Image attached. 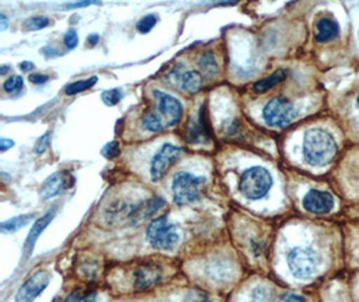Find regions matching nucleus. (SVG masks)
<instances>
[{"mask_svg":"<svg viewBox=\"0 0 359 302\" xmlns=\"http://www.w3.org/2000/svg\"><path fill=\"white\" fill-rule=\"evenodd\" d=\"M29 80H30L32 83H35V85H42V83L49 81V76H45V74H32L29 77Z\"/></svg>","mask_w":359,"mask_h":302,"instance_id":"nucleus-31","label":"nucleus"},{"mask_svg":"<svg viewBox=\"0 0 359 302\" xmlns=\"http://www.w3.org/2000/svg\"><path fill=\"white\" fill-rule=\"evenodd\" d=\"M64 43L67 48H74L79 45V35L76 30H69L66 32L65 38H64Z\"/></svg>","mask_w":359,"mask_h":302,"instance_id":"nucleus-30","label":"nucleus"},{"mask_svg":"<svg viewBox=\"0 0 359 302\" xmlns=\"http://www.w3.org/2000/svg\"><path fill=\"white\" fill-rule=\"evenodd\" d=\"M163 278V270L158 263L148 262L133 271V287L136 290H147L158 285Z\"/></svg>","mask_w":359,"mask_h":302,"instance_id":"nucleus-11","label":"nucleus"},{"mask_svg":"<svg viewBox=\"0 0 359 302\" xmlns=\"http://www.w3.org/2000/svg\"><path fill=\"white\" fill-rule=\"evenodd\" d=\"M54 215H55V210L51 208L41 219H38L36 222L34 223L33 227H32V230H30V233H29V235L26 238V242H25V246H23L25 254H32L36 240L41 237V234L45 231V228L49 226L50 222L53 221Z\"/></svg>","mask_w":359,"mask_h":302,"instance_id":"nucleus-14","label":"nucleus"},{"mask_svg":"<svg viewBox=\"0 0 359 302\" xmlns=\"http://www.w3.org/2000/svg\"><path fill=\"white\" fill-rule=\"evenodd\" d=\"M205 183L203 177L191 175L189 172H178L172 179L174 202L180 206L193 203L201 198V188Z\"/></svg>","mask_w":359,"mask_h":302,"instance_id":"nucleus-6","label":"nucleus"},{"mask_svg":"<svg viewBox=\"0 0 359 302\" xmlns=\"http://www.w3.org/2000/svg\"><path fill=\"white\" fill-rule=\"evenodd\" d=\"M67 177H70V176L66 175L65 172H55V174L50 175L43 181V186L39 192L41 198L43 200H49L51 198H54L58 193L64 191L66 184H67Z\"/></svg>","mask_w":359,"mask_h":302,"instance_id":"nucleus-15","label":"nucleus"},{"mask_svg":"<svg viewBox=\"0 0 359 302\" xmlns=\"http://www.w3.org/2000/svg\"><path fill=\"white\" fill-rule=\"evenodd\" d=\"M102 156L107 158V159H114L120 155V145L117 142H111L109 144H107L102 151H101Z\"/></svg>","mask_w":359,"mask_h":302,"instance_id":"nucleus-28","label":"nucleus"},{"mask_svg":"<svg viewBox=\"0 0 359 302\" xmlns=\"http://www.w3.org/2000/svg\"><path fill=\"white\" fill-rule=\"evenodd\" d=\"M33 218L34 215H32V214H27V215H19V217L11 218V219H8V221L1 223L0 230H1V233H4V234L15 233L18 230L23 228L25 226H27L29 223L32 222V221H33Z\"/></svg>","mask_w":359,"mask_h":302,"instance_id":"nucleus-20","label":"nucleus"},{"mask_svg":"<svg viewBox=\"0 0 359 302\" xmlns=\"http://www.w3.org/2000/svg\"><path fill=\"white\" fill-rule=\"evenodd\" d=\"M50 137H51V132H46L43 136L39 137V140L36 142L35 146H34L35 153L41 155V153H43V152L48 149V146H49L50 144Z\"/></svg>","mask_w":359,"mask_h":302,"instance_id":"nucleus-29","label":"nucleus"},{"mask_svg":"<svg viewBox=\"0 0 359 302\" xmlns=\"http://www.w3.org/2000/svg\"><path fill=\"white\" fill-rule=\"evenodd\" d=\"M167 77L170 78L171 85H175L178 89H182L190 95H196L203 83V78L198 71L183 70L180 66L172 69Z\"/></svg>","mask_w":359,"mask_h":302,"instance_id":"nucleus-10","label":"nucleus"},{"mask_svg":"<svg viewBox=\"0 0 359 302\" xmlns=\"http://www.w3.org/2000/svg\"><path fill=\"white\" fill-rule=\"evenodd\" d=\"M101 98L105 105L114 107L116 104H118V101L123 98V93L120 89H111V90H105Z\"/></svg>","mask_w":359,"mask_h":302,"instance_id":"nucleus-26","label":"nucleus"},{"mask_svg":"<svg viewBox=\"0 0 359 302\" xmlns=\"http://www.w3.org/2000/svg\"><path fill=\"white\" fill-rule=\"evenodd\" d=\"M148 243L159 250H172L180 242L177 226L168 223L165 215H162L149 223L146 231Z\"/></svg>","mask_w":359,"mask_h":302,"instance_id":"nucleus-4","label":"nucleus"},{"mask_svg":"<svg viewBox=\"0 0 359 302\" xmlns=\"http://www.w3.org/2000/svg\"><path fill=\"white\" fill-rule=\"evenodd\" d=\"M358 36H359V32H358Z\"/></svg>","mask_w":359,"mask_h":302,"instance_id":"nucleus-39","label":"nucleus"},{"mask_svg":"<svg viewBox=\"0 0 359 302\" xmlns=\"http://www.w3.org/2000/svg\"><path fill=\"white\" fill-rule=\"evenodd\" d=\"M273 296L271 289L266 287H257L252 293V302H272Z\"/></svg>","mask_w":359,"mask_h":302,"instance_id":"nucleus-25","label":"nucleus"},{"mask_svg":"<svg viewBox=\"0 0 359 302\" xmlns=\"http://www.w3.org/2000/svg\"><path fill=\"white\" fill-rule=\"evenodd\" d=\"M19 67H20L22 71H30V70H33L34 67H35V64H34L33 62L25 61V62H22V64H19Z\"/></svg>","mask_w":359,"mask_h":302,"instance_id":"nucleus-34","label":"nucleus"},{"mask_svg":"<svg viewBox=\"0 0 359 302\" xmlns=\"http://www.w3.org/2000/svg\"><path fill=\"white\" fill-rule=\"evenodd\" d=\"M97 77H90L88 80L77 81V82H73L70 85H67V88L65 89V93L67 96H74V95H79L81 92H85L90 88H93L96 83H97Z\"/></svg>","mask_w":359,"mask_h":302,"instance_id":"nucleus-21","label":"nucleus"},{"mask_svg":"<svg viewBox=\"0 0 359 302\" xmlns=\"http://www.w3.org/2000/svg\"><path fill=\"white\" fill-rule=\"evenodd\" d=\"M303 207L311 214H328L334 208V198L328 192L311 190L303 199Z\"/></svg>","mask_w":359,"mask_h":302,"instance_id":"nucleus-13","label":"nucleus"},{"mask_svg":"<svg viewBox=\"0 0 359 302\" xmlns=\"http://www.w3.org/2000/svg\"><path fill=\"white\" fill-rule=\"evenodd\" d=\"M182 155V148L172 145V144H164L161 151L154 156L151 161L149 174L154 181H158L163 179L165 174L170 171V168L177 163Z\"/></svg>","mask_w":359,"mask_h":302,"instance_id":"nucleus-8","label":"nucleus"},{"mask_svg":"<svg viewBox=\"0 0 359 302\" xmlns=\"http://www.w3.org/2000/svg\"><path fill=\"white\" fill-rule=\"evenodd\" d=\"M196 64H198L199 70L202 71V74L208 78H212V77L218 74V64H217V60H215L212 51L202 53L199 55Z\"/></svg>","mask_w":359,"mask_h":302,"instance_id":"nucleus-19","label":"nucleus"},{"mask_svg":"<svg viewBox=\"0 0 359 302\" xmlns=\"http://www.w3.org/2000/svg\"><path fill=\"white\" fill-rule=\"evenodd\" d=\"M272 184L273 179L268 170L262 167H252L241 176L240 191L250 200H259L269 192Z\"/></svg>","mask_w":359,"mask_h":302,"instance_id":"nucleus-3","label":"nucleus"},{"mask_svg":"<svg viewBox=\"0 0 359 302\" xmlns=\"http://www.w3.org/2000/svg\"><path fill=\"white\" fill-rule=\"evenodd\" d=\"M341 32L339 25L337 23V20L331 19V18H322L318 20L316 23V34H315V39L316 42H330L334 41L335 38H338Z\"/></svg>","mask_w":359,"mask_h":302,"instance_id":"nucleus-16","label":"nucleus"},{"mask_svg":"<svg viewBox=\"0 0 359 302\" xmlns=\"http://www.w3.org/2000/svg\"><path fill=\"white\" fill-rule=\"evenodd\" d=\"M357 105L359 107V95L358 97H357Z\"/></svg>","mask_w":359,"mask_h":302,"instance_id":"nucleus-38","label":"nucleus"},{"mask_svg":"<svg viewBox=\"0 0 359 302\" xmlns=\"http://www.w3.org/2000/svg\"><path fill=\"white\" fill-rule=\"evenodd\" d=\"M288 268L292 275L299 280L311 278L320 265V258L310 247H294L287 256Z\"/></svg>","mask_w":359,"mask_h":302,"instance_id":"nucleus-5","label":"nucleus"},{"mask_svg":"<svg viewBox=\"0 0 359 302\" xmlns=\"http://www.w3.org/2000/svg\"><path fill=\"white\" fill-rule=\"evenodd\" d=\"M265 123L272 128L288 127L296 117L294 104L285 97H275L262 109Z\"/></svg>","mask_w":359,"mask_h":302,"instance_id":"nucleus-7","label":"nucleus"},{"mask_svg":"<svg viewBox=\"0 0 359 302\" xmlns=\"http://www.w3.org/2000/svg\"><path fill=\"white\" fill-rule=\"evenodd\" d=\"M152 96L156 101V111L143 117V128L148 132H161L165 128L177 125L183 114L180 101L162 90H154Z\"/></svg>","mask_w":359,"mask_h":302,"instance_id":"nucleus-1","label":"nucleus"},{"mask_svg":"<svg viewBox=\"0 0 359 302\" xmlns=\"http://www.w3.org/2000/svg\"><path fill=\"white\" fill-rule=\"evenodd\" d=\"M281 302H306L304 301V298L303 297H300V296H297V294H294V293H287L283 298H281Z\"/></svg>","mask_w":359,"mask_h":302,"instance_id":"nucleus-32","label":"nucleus"},{"mask_svg":"<svg viewBox=\"0 0 359 302\" xmlns=\"http://www.w3.org/2000/svg\"><path fill=\"white\" fill-rule=\"evenodd\" d=\"M23 88V78L20 76H13L3 83V89L7 93H15Z\"/></svg>","mask_w":359,"mask_h":302,"instance_id":"nucleus-27","label":"nucleus"},{"mask_svg":"<svg viewBox=\"0 0 359 302\" xmlns=\"http://www.w3.org/2000/svg\"><path fill=\"white\" fill-rule=\"evenodd\" d=\"M0 19H1V30H6V27H7V18H6L4 14H1Z\"/></svg>","mask_w":359,"mask_h":302,"instance_id":"nucleus-37","label":"nucleus"},{"mask_svg":"<svg viewBox=\"0 0 359 302\" xmlns=\"http://www.w3.org/2000/svg\"><path fill=\"white\" fill-rule=\"evenodd\" d=\"M338 151L334 136L325 129L315 128L306 132L303 156L312 167H323L335 158Z\"/></svg>","mask_w":359,"mask_h":302,"instance_id":"nucleus-2","label":"nucleus"},{"mask_svg":"<svg viewBox=\"0 0 359 302\" xmlns=\"http://www.w3.org/2000/svg\"><path fill=\"white\" fill-rule=\"evenodd\" d=\"M92 3H88V1H82V3H74V4H69L67 7L69 8H76V7H85V6H89Z\"/></svg>","mask_w":359,"mask_h":302,"instance_id":"nucleus-35","label":"nucleus"},{"mask_svg":"<svg viewBox=\"0 0 359 302\" xmlns=\"http://www.w3.org/2000/svg\"><path fill=\"white\" fill-rule=\"evenodd\" d=\"M50 25L49 18L46 16H33L25 22V29L27 32H35V30H42L48 27Z\"/></svg>","mask_w":359,"mask_h":302,"instance_id":"nucleus-23","label":"nucleus"},{"mask_svg":"<svg viewBox=\"0 0 359 302\" xmlns=\"http://www.w3.org/2000/svg\"><path fill=\"white\" fill-rule=\"evenodd\" d=\"M287 76H288V71H287V70L278 69L275 73H272L271 76H268V77H265V78H262V80L257 81V82L253 85V90H255L256 93H259V95H262V93L271 90L272 88H275L280 82H283V81L285 80Z\"/></svg>","mask_w":359,"mask_h":302,"instance_id":"nucleus-18","label":"nucleus"},{"mask_svg":"<svg viewBox=\"0 0 359 302\" xmlns=\"http://www.w3.org/2000/svg\"><path fill=\"white\" fill-rule=\"evenodd\" d=\"M158 23V18L155 15H146L144 18H142L137 25H136V30L140 32V34H147L151 32Z\"/></svg>","mask_w":359,"mask_h":302,"instance_id":"nucleus-24","label":"nucleus"},{"mask_svg":"<svg viewBox=\"0 0 359 302\" xmlns=\"http://www.w3.org/2000/svg\"><path fill=\"white\" fill-rule=\"evenodd\" d=\"M164 200L159 196H155L152 199H149L146 203H140L136 207V211L132 217V219L135 222H139L142 219H146L148 217H152L158 210H161L163 207Z\"/></svg>","mask_w":359,"mask_h":302,"instance_id":"nucleus-17","label":"nucleus"},{"mask_svg":"<svg viewBox=\"0 0 359 302\" xmlns=\"http://www.w3.org/2000/svg\"><path fill=\"white\" fill-rule=\"evenodd\" d=\"M210 125L206 116V108L202 107L196 117H191L187 125V140L189 143L201 144L209 142Z\"/></svg>","mask_w":359,"mask_h":302,"instance_id":"nucleus-12","label":"nucleus"},{"mask_svg":"<svg viewBox=\"0 0 359 302\" xmlns=\"http://www.w3.org/2000/svg\"><path fill=\"white\" fill-rule=\"evenodd\" d=\"M11 146H14V142L8 140V139H0V151L6 152L7 149H10Z\"/></svg>","mask_w":359,"mask_h":302,"instance_id":"nucleus-33","label":"nucleus"},{"mask_svg":"<svg viewBox=\"0 0 359 302\" xmlns=\"http://www.w3.org/2000/svg\"><path fill=\"white\" fill-rule=\"evenodd\" d=\"M49 284V273L45 270L36 271L22 287H19L15 296V302L35 301V298L48 287Z\"/></svg>","mask_w":359,"mask_h":302,"instance_id":"nucleus-9","label":"nucleus"},{"mask_svg":"<svg viewBox=\"0 0 359 302\" xmlns=\"http://www.w3.org/2000/svg\"><path fill=\"white\" fill-rule=\"evenodd\" d=\"M62 302H97L95 290H74Z\"/></svg>","mask_w":359,"mask_h":302,"instance_id":"nucleus-22","label":"nucleus"},{"mask_svg":"<svg viewBox=\"0 0 359 302\" xmlns=\"http://www.w3.org/2000/svg\"><path fill=\"white\" fill-rule=\"evenodd\" d=\"M97 42H98L97 34H93V35H90V36H89V43H90V45H97Z\"/></svg>","mask_w":359,"mask_h":302,"instance_id":"nucleus-36","label":"nucleus"}]
</instances>
